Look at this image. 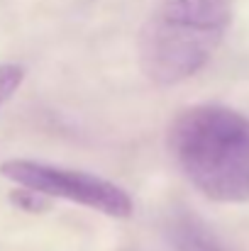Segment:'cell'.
Returning a JSON list of instances; mask_svg holds the SVG:
<instances>
[{
  "label": "cell",
  "instance_id": "6da1fadb",
  "mask_svg": "<svg viewBox=\"0 0 249 251\" xmlns=\"http://www.w3.org/2000/svg\"><path fill=\"white\" fill-rule=\"evenodd\" d=\"M181 173L213 202L249 200V117L235 107L200 102L181 110L168 129Z\"/></svg>",
  "mask_w": 249,
  "mask_h": 251
},
{
  "label": "cell",
  "instance_id": "7a4b0ae2",
  "mask_svg": "<svg viewBox=\"0 0 249 251\" xmlns=\"http://www.w3.org/2000/svg\"><path fill=\"white\" fill-rule=\"evenodd\" d=\"M232 25V0H159L139 34V64L154 85L195 76Z\"/></svg>",
  "mask_w": 249,
  "mask_h": 251
},
{
  "label": "cell",
  "instance_id": "3957f363",
  "mask_svg": "<svg viewBox=\"0 0 249 251\" xmlns=\"http://www.w3.org/2000/svg\"><path fill=\"white\" fill-rule=\"evenodd\" d=\"M0 176L20 188L37 190L52 200L59 198L74 205H83L115 220H127L135 212V202L125 188L88 171L34 159H5L0 164Z\"/></svg>",
  "mask_w": 249,
  "mask_h": 251
},
{
  "label": "cell",
  "instance_id": "277c9868",
  "mask_svg": "<svg viewBox=\"0 0 249 251\" xmlns=\"http://www.w3.org/2000/svg\"><path fill=\"white\" fill-rule=\"evenodd\" d=\"M176 242L181 251H222L215 244V239L205 232V227H200L191 217L176 225Z\"/></svg>",
  "mask_w": 249,
  "mask_h": 251
},
{
  "label": "cell",
  "instance_id": "5b68a950",
  "mask_svg": "<svg viewBox=\"0 0 249 251\" xmlns=\"http://www.w3.org/2000/svg\"><path fill=\"white\" fill-rule=\"evenodd\" d=\"M10 202L17 207V210H25V212H47L52 207V198L37 193V190H29V188H15L10 190Z\"/></svg>",
  "mask_w": 249,
  "mask_h": 251
},
{
  "label": "cell",
  "instance_id": "8992f818",
  "mask_svg": "<svg viewBox=\"0 0 249 251\" xmlns=\"http://www.w3.org/2000/svg\"><path fill=\"white\" fill-rule=\"evenodd\" d=\"M25 83V69L20 64H0V107Z\"/></svg>",
  "mask_w": 249,
  "mask_h": 251
}]
</instances>
